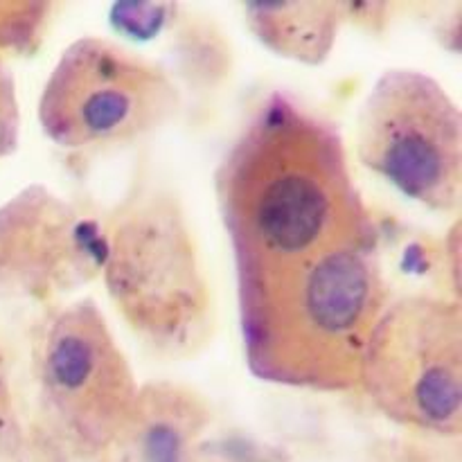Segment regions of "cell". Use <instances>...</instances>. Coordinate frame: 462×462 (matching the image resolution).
I'll use <instances>...</instances> for the list:
<instances>
[{
	"label": "cell",
	"mask_w": 462,
	"mask_h": 462,
	"mask_svg": "<svg viewBox=\"0 0 462 462\" xmlns=\"http://www.w3.org/2000/svg\"><path fill=\"white\" fill-rule=\"evenodd\" d=\"M215 188L235 273L377 242L343 135L282 90L262 99L239 129Z\"/></svg>",
	"instance_id": "1"
},
{
	"label": "cell",
	"mask_w": 462,
	"mask_h": 462,
	"mask_svg": "<svg viewBox=\"0 0 462 462\" xmlns=\"http://www.w3.org/2000/svg\"><path fill=\"white\" fill-rule=\"evenodd\" d=\"M235 278L244 356L257 379L320 393L359 388L370 334L388 305L377 242Z\"/></svg>",
	"instance_id": "2"
},
{
	"label": "cell",
	"mask_w": 462,
	"mask_h": 462,
	"mask_svg": "<svg viewBox=\"0 0 462 462\" xmlns=\"http://www.w3.org/2000/svg\"><path fill=\"white\" fill-rule=\"evenodd\" d=\"M108 296L131 329L161 352L185 355L210 328V293L183 212L162 192L122 203L104 233Z\"/></svg>",
	"instance_id": "3"
},
{
	"label": "cell",
	"mask_w": 462,
	"mask_h": 462,
	"mask_svg": "<svg viewBox=\"0 0 462 462\" xmlns=\"http://www.w3.org/2000/svg\"><path fill=\"white\" fill-rule=\"evenodd\" d=\"M176 108L179 90L161 66L116 41L81 36L41 90L39 125L57 147L88 152L143 138Z\"/></svg>",
	"instance_id": "4"
},
{
	"label": "cell",
	"mask_w": 462,
	"mask_h": 462,
	"mask_svg": "<svg viewBox=\"0 0 462 462\" xmlns=\"http://www.w3.org/2000/svg\"><path fill=\"white\" fill-rule=\"evenodd\" d=\"M361 165L411 201L451 212L462 197V117L445 86L413 68H391L356 117Z\"/></svg>",
	"instance_id": "5"
},
{
	"label": "cell",
	"mask_w": 462,
	"mask_h": 462,
	"mask_svg": "<svg viewBox=\"0 0 462 462\" xmlns=\"http://www.w3.org/2000/svg\"><path fill=\"white\" fill-rule=\"evenodd\" d=\"M359 388L402 427L438 436L462 429V314L458 302L406 296L379 316Z\"/></svg>",
	"instance_id": "6"
},
{
	"label": "cell",
	"mask_w": 462,
	"mask_h": 462,
	"mask_svg": "<svg viewBox=\"0 0 462 462\" xmlns=\"http://www.w3.org/2000/svg\"><path fill=\"white\" fill-rule=\"evenodd\" d=\"M36 368L50 415L72 440L102 454L129 418L140 386L93 300L50 316L36 346Z\"/></svg>",
	"instance_id": "7"
},
{
	"label": "cell",
	"mask_w": 462,
	"mask_h": 462,
	"mask_svg": "<svg viewBox=\"0 0 462 462\" xmlns=\"http://www.w3.org/2000/svg\"><path fill=\"white\" fill-rule=\"evenodd\" d=\"M206 424L199 397L171 383H149L140 388L129 418L102 454L111 462H185Z\"/></svg>",
	"instance_id": "8"
},
{
	"label": "cell",
	"mask_w": 462,
	"mask_h": 462,
	"mask_svg": "<svg viewBox=\"0 0 462 462\" xmlns=\"http://www.w3.org/2000/svg\"><path fill=\"white\" fill-rule=\"evenodd\" d=\"M346 12V5L334 3L248 5L244 9L248 27L264 48L311 66L329 57Z\"/></svg>",
	"instance_id": "9"
},
{
	"label": "cell",
	"mask_w": 462,
	"mask_h": 462,
	"mask_svg": "<svg viewBox=\"0 0 462 462\" xmlns=\"http://www.w3.org/2000/svg\"><path fill=\"white\" fill-rule=\"evenodd\" d=\"M52 5L0 3V50H34L43 39Z\"/></svg>",
	"instance_id": "10"
},
{
	"label": "cell",
	"mask_w": 462,
	"mask_h": 462,
	"mask_svg": "<svg viewBox=\"0 0 462 462\" xmlns=\"http://www.w3.org/2000/svg\"><path fill=\"white\" fill-rule=\"evenodd\" d=\"M21 135V104L7 63L0 57V161L16 149Z\"/></svg>",
	"instance_id": "11"
}]
</instances>
